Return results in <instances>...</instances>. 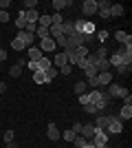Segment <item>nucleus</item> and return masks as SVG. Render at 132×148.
<instances>
[{
	"mask_svg": "<svg viewBox=\"0 0 132 148\" xmlns=\"http://www.w3.org/2000/svg\"><path fill=\"white\" fill-rule=\"evenodd\" d=\"M117 56L121 58V62H123L126 66H130L132 64V44H121L119 51H117Z\"/></svg>",
	"mask_w": 132,
	"mask_h": 148,
	"instance_id": "obj_1",
	"label": "nucleus"
},
{
	"mask_svg": "<svg viewBox=\"0 0 132 148\" xmlns=\"http://www.w3.org/2000/svg\"><path fill=\"white\" fill-rule=\"evenodd\" d=\"M90 144H93L95 148L97 146H108V133L106 130L95 128V135H93V139H90Z\"/></svg>",
	"mask_w": 132,
	"mask_h": 148,
	"instance_id": "obj_2",
	"label": "nucleus"
},
{
	"mask_svg": "<svg viewBox=\"0 0 132 148\" xmlns=\"http://www.w3.org/2000/svg\"><path fill=\"white\" fill-rule=\"evenodd\" d=\"M108 95H110V97H123V99H126L128 95H130V91L123 88V86H119V84H114V82H110V91H108Z\"/></svg>",
	"mask_w": 132,
	"mask_h": 148,
	"instance_id": "obj_3",
	"label": "nucleus"
},
{
	"mask_svg": "<svg viewBox=\"0 0 132 148\" xmlns=\"http://www.w3.org/2000/svg\"><path fill=\"white\" fill-rule=\"evenodd\" d=\"M121 130H123V124H121V119H117V117H112V115H110V122H108L106 133H112V135H117V133H121Z\"/></svg>",
	"mask_w": 132,
	"mask_h": 148,
	"instance_id": "obj_4",
	"label": "nucleus"
},
{
	"mask_svg": "<svg viewBox=\"0 0 132 148\" xmlns=\"http://www.w3.org/2000/svg\"><path fill=\"white\" fill-rule=\"evenodd\" d=\"M97 16L99 18H110V2H106V0H99L97 2Z\"/></svg>",
	"mask_w": 132,
	"mask_h": 148,
	"instance_id": "obj_5",
	"label": "nucleus"
},
{
	"mask_svg": "<svg viewBox=\"0 0 132 148\" xmlns=\"http://www.w3.org/2000/svg\"><path fill=\"white\" fill-rule=\"evenodd\" d=\"M82 13L84 16H95V13H97V0H84Z\"/></svg>",
	"mask_w": 132,
	"mask_h": 148,
	"instance_id": "obj_6",
	"label": "nucleus"
},
{
	"mask_svg": "<svg viewBox=\"0 0 132 148\" xmlns=\"http://www.w3.org/2000/svg\"><path fill=\"white\" fill-rule=\"evenodd\" d=\"M16 40H18V42H22V44L26 47V49H29V47H31V42L35 40V36H31V33H26V31H18V36H16Z\"/></svg>",
	"mask_w": 132,
	"mask_h": 148,
	"instance_id": "obj_7",
	"label": "nucleus"
},
{
	"mask_svg": "<svg viewBox=\"0 0 132 148\" xmlns=\"http://www.w3.org/2000/svg\"><path fill=\"white\" fill-rule=\"evenodd\" d=\"M108 122H110V115H97L95 117V128H99V130H106L108 128Z\"/></svg>",
	"mask_w": 132,
	"mask_h": 148,
	"instance_id": "obj_8",
	"label": "nucleus"
},
{
	"mask_svg": "<svg viewBox=\"0 0 132 148\" xmlns=\"http://www.w3.org/2000/svg\"><path fill=\"white\" fill-rule=\"evenodd\" d=\"M40 49H42V53L44 51H55L57 47H55V40H53V38H44V40H40Z\"/></svg>",
	"mask_w": 132,
	"mask_h": 148,
	"instance_id": "obj_9",
	"label": "nucleus"
},
{
	"mask_svg": "<svg viewBox=\"0 0 132 148\" xmlns=\"http://www.w3.org/2000/svg\"><path fill=\"white\" fill-rule=\"evenodd\" d=\"M46 135H49V139H51V142H57V139L62 137V133L57 130V126H55V124L51 122V124H49V128H46Z\"/></svg>",
	"mask_w": 132,
	"mask_h": 148,
	"instance_id": "obj_10",
	"label": "nucleus"
},
{
	"mask_svg": "<svg viewBox=\"0 0 132 148\" xmlns=\"http://www.w3.org/2000/svg\"><path fill=\"white\" fill-rule=\"evenodd\" d=\"M79 135L86 137L88 142H90V139H93V135H95V126H93V124H82V130H79Z\"/></svg>",
	"mask_w": 132,
	"mask_h": 148,
	"instance_id": "obj_11",
	"label": "nucleus"
},
{
	"mask_svg": "<svg viewBox=\"0 0 132 148\" xmlns=\"http://www.w3.org/2000/svg\"><path fill=\"white\" fill-rule=\"evenodd\" d=\"M114 40L121 44H132V38L130 33H126V31H114Z\"/></svg>",
	"mask_w": 132,
	"mask_h": 148,
	"instance_id": "obj_12",
	"label": "nucleus"
},
{
	"mask_svg": "<svg viewBox=\"0 0 132 148\" xmlns=\"http://www.w3.org/2000/svg\"><path fill=\"white\" fill-rule=\"evenodd\" d=\"M112 82V73L108 71V73H97V86H106Z\"/></svg>",
	"mask_w": 132,
	"mask_h": 148,
	"instance_id": "obj_13",
	"label": "nucleus"
},
{
	"mask_svg": "<svg viewBox=\"0 0 132 148\" xmlns=\"http://www.w3.org/2000/svg\"><path fill=\"white\" fill-rule=\"evenodd\" d=\"M51 64H53L55 69H62L64 64H68V60H66V56H64V53H57V56L51 60Z\"/></svg>",
	"mask_w": 132,
	"mask_h": 148,
	"instance_id": "obj_14",
	"label": "nucleus"
},
{
	"mask_svg": "<svg viewBox=\"0 0 132 148\" xmlns=\"http://www.w3.org/2000/svg\"><path fill=\"white\" fill-rule=\"evenodd\" d=\"M132 117V106L130 104H123L121 106V113H119V117L117 119H121V122H123V119H130Z\"/></svg>",
	"mask_w": 132,
	"mask_h": 148,
	"instance_id": "obj_15",
	"label": "nucleus"
},
{
	"mask_svg": "<svg viewBox=\"0 0 132 148\" xmlns=\"http://www.w3.org/2000/svg\"><path fill=\"white\" fill-rule=\"evenodd\" d=\"M29 58H31L33 62H38L40 58H44L42 56V49H40V47H29Z\"/></svg>",
	"mask_w": 132,
	"mask_h": 148,
	"instance_id": "obj_16",
	"label": "nucleus"
},
{
	"mask_svg": "<svg viewBox=\"0 0 132 148\" xmlns=\"http://www.w3.org/2000/svg\"><path fill=\"white\" fill-rule=\"evenodd\" d=\"M33 82H35V84H46V73H44V71H35V73H33Z\"/></svg>",
	"mask_w": 132,
	"mask_h": 148,
	"instance_id": "obj_17",
	"label": "nucleus"
},
{
	"mask_svg": "<svg viewBox=\"0 0 132 148\" xmlns=\"http://www.w3.org/2000/svg\"><path fill=\"white\" fill-rule=\"evenodd\" d=\"M70 0H53V9H55V13H60L64 9V7H68Z\"/></svg>",
	"mask_w": 132,
	"mask_h": 148,
	"instance_id": "obj_18",
	"label": "nucleus"
},
{
	"mask_svg": "<svg viewBox=\"0 0 132 148\" xmlns=\"http://www.w3.org/2000/svg\"><path fill=\"white\" fill-rule=\"evenodd\" d=\"M110 16H112V18L123 16V5H110Z\"/></svg>",
	"mask_w": 132,
	"mask_h": 148,
	"instance_id": "obj_19",
	"label": "nucleus"
},
{
	"mask_svg": "<svg viewBox=\"0 0 132 148\" xmlns=\"http://www.w3.org/2000/svg\"><path fill=\"white\" fill-rule=\"evenodd\" d=\"M38 66H40V71H44V73H46V71H49L53 64H51L49 58H40V60H38Z\"/></svg>",
	"mask_w": 132,
	"mask_h": 148,
	"instance_id": "obj_20",
	"label": "nucleus"
},
{
	"mask_svg": "<svg viewBox=\"0 0 132 148\" xmlns=\"http://www.w3.org/2000/svg\"><path fill=\"white\" fill-rule=\"evenodd\" d=\"M16 27H18V31H24V27H26V18H24V11H20V16L16 18Z\"/></svg>",
	"mask_w": 132,
	"mask_h": 148,
	"instance_id": "obj_21",
	"label": "nucleus"
},
{
	"mask_svg": "<svg viewBox=\"0 0 132 148\" xmlns=\"http://www.w3.org/2000/svg\"><path fill=\"white\" fill-rule=\"evenodd\" d=\"M86 88H88V84H86L84 80L75 82V93H77V95H84V93H86Z\"/></svg>",
	"mask_w": 132,
	"mask_h": 148,
	"instance_id": "obj_22",
	"label": "nucleus"
},
{
	"mask_svg": "<svg viewBox=\"0 0 132 148\" xmlns=\"http://www.w3.org/2000/svg\"><path fill=\"white\" fill-rule=\"evenodd\" d=\"M95 58H97V60H106V58H108V49L104 47V44H101L99 49L95 51Z\"/></svg>",
	"mask_w": 132,
	"mask_h": 148,
	"instance_id": "obj_23",
	"label": "nucleus"
},
{
	"mask_svg": "<svg viewBox=\"0 0 132 148\" xmlns=\"http://www.w3.org/2000/svg\"><path fill=\"white\" fill-rule=\"evenodd\" d=\"M84 75H86V82H88V80H95V77H97V69H95V66L84 69Z\"/></svg>",
	"mask_w": 132,
	"mask_h": 148,
	"instance_id": "obj_24",
	"label": "nucleus"
},
{
	"mask_svg": "<svg viewBox=\"0 0 132 148\" xmlns=\"http://www.w3.org/2000/svg\"><path fill=\"white\" fill-rule=\"evenodd\" d=\"M22 69H24V66H20V64H13V66L9 69V75H11V77H20V75H22Z\"/></svg>",
	"mask_w": 132,
	"mask_h": 148,
	"instance_id": "obj_25",
	"label": "nucleus"
},
{
	"mask_svg": "<svg viewBox=\"0 0 132 148\" xmlns=\"http://www.w3.org/2000/svg\"><path fill=\"white\" fill-rule=\"evenodd\" d=\"M38 27L49 29V27H51V16H40V18H38Z\"/></svg>",
	"mask_w": 132,
	"mask_h": 148,
	"instance_id": "obj_26",
	"label": "nucleus"
},
{
	"mask_svg": "<svg viewBox=\"0 0 132 148\" xmlns=\"http://www.w3.org/2000/svg\"><path fill=\"white\" fill-rule=\"evenodd\" d=\"M84 113H88V115H95V117L99 115V111H97V106H95V104H84Z\"/></svg>",
	"mask_w": 132,
	"mask_h": 148,
	"instance_id": "obj_27",
	"label": "nucleus"
},
{
	"mask_svg": "<svg viewBox=\"0 0 132 148\" xmlns=\"http://www.w3.org/2000/svg\"><path fill=\"white\" fill-rule=\"evenodd\" d=\"M88 53H90V51H88V47H77V49H75V56L79 58V60H84Z\"/></svg>",
	"mask_w": 132,
	"mask_h": 148,
	"instance_id": "obj_28",
	"label": "nucleus"
},
{
	"mask_svg": "<svg viewBox=\"0 0 132 148\" xmlns=\"http://www.w3.org/2000/svg\"><path fill=\"white\" fill-rule=\"evenodd\" d=\"M75 130H73V128H70V130H64V133H62V139H64V142H73V139H75Z\"/></svg>",
	"mask_w": 132,
	"mask_h": 148,
	"instance_id": "obj_29",
	"label": "nucleus"
},
{
	"mask_svg": "<svg viewBox=\"0 0 132 148\" xmlns=\"http://www.w3.org/2000/svg\"><path fill=\"white\" fill-rule=\"evenodd\" d=\"M35 36H38L40 40H44V38H49V29H44V27H38V29H35Z\"/></svg>",
	"mask_w": 132,
	"mask_h": 148,
	"instance_id": "obj_30",
	"label": "nucleus"
},
{
	"mask_svg": "<svg viewBox=\"0 0 132 148\" xmlns=\"http://www.w3.org/2000/svg\"><path fill=\"white\" fill-rule=\"evenodd\" d=\"M64 18H62V13H53L51 16V25H62Z\"/></svg>",
	"mask_w": 132,
	"mask_h": 148,
	"instance_id": "obj_31",
	"label": "nucleus"
},
{
	"mask_svg": "<svg viewBox=\"0 0 132 148\" xmlns=\"http://www.w3.org/2000/svg\"><path fill=\"white\" fill-rule=\"evenodd\" d=\"M114 71H117L119 75H126V73H130V66H126V64H119V66L114 69Z\"/></svg>",
	"mask_w": 132,
	"mask_h": 148,
	"instance_id": "obj_32",
	"label": "nucleus"
},
{
	"mask_svg": "<svg viewBox=\"0 0 132 148\" xmlns=\"http://www.w3.org/2000/svg\"><path fill=\"white\" fill-rule=\"evenodd\" d=\"M53 77H57V69H55V66H51L49 71H46V80L51 82V80H53Z\"/></svg>",
	"mask_w": 132,
	"mask_h": 148,
	"instance_id": "obj_33",
	"label": "nucleus"
},
{
	"mask_svg": "<svg viewBox=\"0 0 132 148\" xmlns=\"http://www.w3.org/2000/svg\"><path fill=\"white\" fill-rule=\"evenodd\" d=\"M60 73H62V75H70V73H73V66H70V64H64V66L60 69Z\"/></svg>",
	"mask_w": 132,
	"mask_h": 148,
	"instance_id": "obj_34",
	"label": "nucleus"
},
{
	"mask_svg": "<svg viewBox=\"0 0 132 148\" xmlns=\"http://www.w3.org/2000/svg\"><path fill=\"white\" fill-rule=\"evenodd\" d=\"M60 44L62 49H66V36H60V38H55V47Z\"/></svg>",
	"mask_w": 132,
	"mask_h": 148,
	"instance_id": "obj_35",
	"label": "nucleus"
},
{
	"mask_svg": "<svg viewBox=\"0 0 132 148\" xmlns=\"http://www.w3.org/2000/svg\"><path fill=\"white\" fill-rule=\"evenodd\" d=\"M35 5H38L35 0H26V2H24V11H29V9H35Z\"/></svg>",
	"mask_w": 132,
	"mask_h": 148,
	"instance_id": "obj_36",
	"label": "nucleus"
},
{
	"mask_svg": "<svg viewBox=\"0 0 132 148\" xmlns=\"http://www.w3.org/2000/svg\"><path fill=\"white\" fill-rule=\"evenodd\" d=\"M13 142V130H5V144Z\"/></svg>",
	"mask_w": 132,
	"mask_h": 148,
	"instance_id": "obj_37",
	"label": "nucleus"
},
{
	"mask_svg": "<svg viewBox=\"0 0 132 148\" xmlns=\"http://www.w3.org/2000/svg\"><path fill=\"white\" fill-rule=\"evenodd\" d=\"M26 64H29V69H31L33 73H35V71H40V66H38V62H33V60H29V62H26Z\"/></svg>",
	"mask_w": 132,
	"mask_h": 148,
	"instance_id": "obj_38",
	"label": "nucleus"
},
{
	"mask_svg": "<svg viewBox=\"0 0 132 148\" xmlns=\"http://www.w3.org/2000/svg\"><path fill=\"white\" fill-rule=\"evenodd\" d=\"M0 7H2V11H7V7H11V0H0Z\"/></svg>",
	"mask_w": 132,
	"mask_h": 148,
	"instance_id": "obj_39",
	"label": "nucleus"
},
{
	"mask_svg": "<svg viewBox=\"0 0 132 148\" xmlns=\"http://www.w3.org/2000/svg\"><path fill=\"white\" fill-rule=\"evenodd\" d=\"M0 22H9V13L7 11H0Z\"/></svg>",
	"mask_w": 132,
	"mask_h": 148,
	"instance_id": "obj_40",
	"label": "nucleus"
},
{
	"mask_svg": "<svg viewBox=\"0 0 132 148\" xmlns=\"http://www.w3.org/2000/svg\"><path fill=\"white\" fill-rule=\"evenodd\" d=\"M79 104H88V95H86V93H84V95H79Z\"/></svg>",
	"mask_w": 132,
	"mask_h": 148,
	"instance_id": "obj_41",
	"label": "nucleus"
},
{
	"mask_svg": "<svg viewBox=\"0 0 132 148\" xmlns=\"http://www.w3.org/2000/svg\"><path fill=\"white\" fill-rule=\"evenodd\" d=\"M5 60H7V51L0 47V62H5Z\"/></svg>",
	"mask_w": 132,
	"mask_h": 148,
	"instance_id": "obj_42",
	"label": "nucleus"
},
{
	"mask_svg": "<svg viewBox=\"0 0 132 148\" xmlns=\"http://www.w3.org/2000/svg\"><path fill=\"white\" fill-rule=\"evenodd\" d=\"M73 130H75V135H79V130H82V124L75 122V126H73Z\"/></svg>",
	"mask_w": 132,
	"mask_h": 148,
	"instance_id": "obj_43",
	"label": "nucleus"
},
{
	"mask_svg": "<svg viewBox=\"0 0 132 148\" xmlns=\"http://www.w3.org/2000/svg\"><path fill=\"white\" fill-rule=\"evenodd\" d=\"M7 91V84H5V82H0V97H2V93H5Z\"/></svg>",
	"mask_w": 132,
	"mask_h": 148,
	"instance_id": "obj_44",
	"label": "nucleus"
},
{
	"mask_svg": "<svg viewBox=\"0 0 132 148\" xmlns=\"http://www.w3.org/2000/svg\"><path fill=\"white\" fill-rule=\"evenodd\" d=\"M106 38H108V31H101V33H99V40H101V42H104Z\"/></svg>",
	"mask_w": 132,
	"mask_h": 148,
	"instance_id": "obj_45",
	"label": "nucleus"
},
{
	"mask_svg": "<svg viewBox=\"0 0 132 148\" xmlns=\"http://www.w3.org/2000/svg\"><path fill=\"white\" fill-rule=\"evenodd\" d=\"M7 148H20V146H18L16 142H9V144H7Z\"/></svg>",
	"mask_w": 132,
	"mask_h": 148,
	"instance_id": "obj_46",
	"label": "nucleus"
},
{
	"mask_svg": "<svg viewBox=\"0 0 132 148\" xmlns=\"http://www.w3.org/2000/svg\"><path fill=\"white\" fill-rule=\"evenodd\" d=\"M84 148H95V146H93V144H90V142H88V144H86V146H84Z\"/></svg>",
	"mask_w": 132,
	"mask_h": 148,
	"instance_id": "obj_47",
	"label": "nucleus"
},
{
	"mask_svg": "<svg viewBox=\"0 0 132 148\" xmlns=\"http://www.w3.org/2000/svg\"><path fill=\"white\" fill-rule=\"evenodd\" d=\"M0 71H2V66H0Z\"/></svg>",
	"mask_w": 132,
	"mask_h": 148,
	"instance_id": "obj_48",
	"label": "nucleus"
},
{
	"mask_svg": "<svg viewBox=\"0 0 132 148\" xmlns=\"http://www.w3.org/2000/svg\"><path fill=\"white\" fill-rule=\"evenodd\" d=\"M0 133H2V130H0Z\"/></svg>",
	"mask_w": 132,
	"mask_h": 148,
	"instance_id": "obj_49",
	"label": "nucleus"
}]
</instances>
